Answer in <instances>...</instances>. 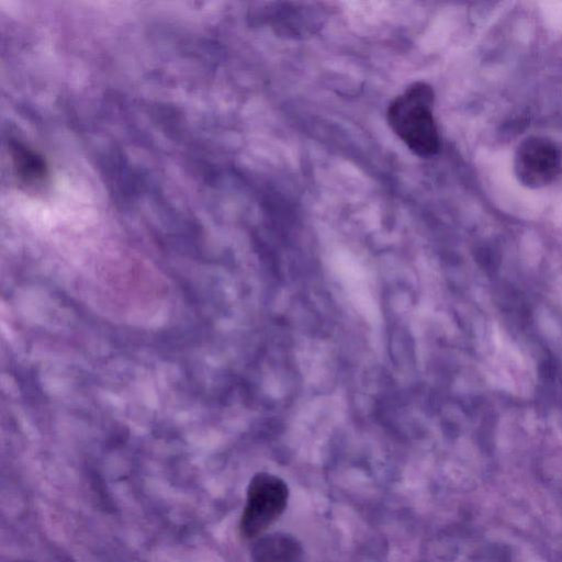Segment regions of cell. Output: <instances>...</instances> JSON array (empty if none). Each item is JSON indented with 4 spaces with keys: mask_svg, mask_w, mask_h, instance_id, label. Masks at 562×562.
Listing matches in <instances>:
<instances>
[{
    "mask_svg": "<svg viewBox=\"0 0 562 562\" xmlns=\"http://www.w3.org/2000/svg\"><path fill=\"white\" fill-rule=\"evenodd\" d=\"M12 159L19 176L24 181H37L46 175V167L42 157L20 143L11 146Z\"/></svg>",
    "mask_w": 562,
    "mask_h": 562,
    "instance_id": "cell-5",
    "label": "cell"
},
{
    "mask_svg": "<svg viewBox=\"0 0 562 562\" xmlns=\"http://www.w3.org/2000/svg\"><path fill=\"white\" fill-rule=\"evenodd\" d=\"M432 103L431 88L416 82L395 98L387 110L392 130L414 154L422 157L432 156L439 149Z\"/></svg>",
    "mask_w": 562,
    "mask_h": 562,
    "instance_id": "cell-1",
    "label": "cell"
},
{
    "mask_svg": "<svg viewBox=\"0 0 562 562\" xmlns=\"http://www.w3.org/2000/svg\"><path fill=\"white\" fill-rule=\"evenodd\" d=\"M289 499L286 483L277 475L260 472L247 488L246 505L240 519V533L247 539L260 536L284 512Z\"/></svg>",
    "mask_w": 562,
    "mask_h": 562,
    "instance_id": "cell-2",
    "label": "cell"
},
{
    "mask_svg": "<svg viewBox=\"0 0 562 562\" xmlns=\"http://www.w3.org/2000/svg\"><path fill=\"white\" fill-rule=\"evenodd\" d=\"M302 547L291 535L273 532L260 537L252 547L254 562H300Z\"/></svg>",
    "mask_w": 562,
    "mask_h": 562,
    "instance_id": "cell-4",
    "label": "cell"
},
{
    "mask_svg": "<svg viewBox=\"0 0 562 562\" xmlns=\"http://www.w3.org/2000/svg\"><path fill=\"white\" fill-rule=\"evenodd\" d=\"M514 168L518 180L529 188L550 184L560 175L562 158L557 145L548 138L531 136L518 146Z\"/></svg>",
    "mask_w": 562,
    "mask_h": 562,
    "instance_id": "cell-3",
    "label": "cell"
}]
</instances>
